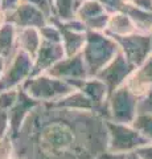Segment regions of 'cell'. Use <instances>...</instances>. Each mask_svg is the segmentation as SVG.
Instances as JSON below:
<instances>
[{
	"label": "cell",
	"instance_id": "1",
	"mask_svg": "<svg viewBox=\"0 0 152 159\" xmlns=\"http://www.w3.org/2000/svg\"><path fill=\"white\" fill-rule=\"evenodd\" d=\"M12 138L19 159H97L109 148L107 119L50 102L33 109Z\"/></svg>",
	"mask_w": 152,
	"mask_h": 159
},
{
	"label": "cell",
	"instance_id": "2",
	"mask_svg": "<svg viewBox=\"0 0 152 159\" xmlns=\"http://www.w3.org/2000/svg\"><path fill=\"white\" fill-rule=\"evenodd\" d=\"M119 47L114 39L106 32L87 31L86 44L82 51V57L90 77H97L99 72L114 58Z\"/></svg>",
	"mask_w": 152,
	"mask_h": 159
},
{
	"label": "cell",
	"instance_id": "3",
	"mask_svg": "<svg viewBox=\"0 0 152 159\" xmlns=\"http://www.w3.org/2000/svg\"><path fill=\"white\" fill-rule=\"evenodd\" d=\"M21 89L29 97H32L40 103L56 102L77 90L72 84L48 76L46 73L38 74V76L27 80Z\"/></svg>",
	"mask_w": 152,
	"mask_h": 159
},
{
	"label": "cell",
	"instance_id": "4",
	"mask_svg": "<svg viewBox=\"0 0 152 159\" xmlns=\"http://www.w3.org/2000/svg\"><path fill=\"white\" fill-rule=\"evenodd\" d=\"M140 97L123 85L109 96L107 101V121L132 125L138 116Z\"/></svg>",
	"mask_w": 152,
	"mask_h": 159
},
{
	"label": "cell",
	"instance_id": "5",
	"mask_svg": "<svg viewBox=\"0 0 152 159\" xmlns=\"http://www.w3.org/2000/svg\"><path fill=\"white\" fill-rule=\"evenodd\" d=\"M107 130H109L107 150L111 152L130 154L138 151L140 147L150 145V142L132 125L107 121Z\"/></svg>",
	"mask_w": 152,
	"mask_h": 159
},
{
	"label": "cell",
	"instance_id": "6",
	"mask_svg": "<svg viewBox=\"0 0 152 159\" xmlns=\"http://www.w3.org/2000/svg\"><path fill=\"white\" fill-rule=\"evenodd\" d=\"M33 72V58L17 49L13 57L7 62L6 70L0 78V92L21 88Z\"/></svg>",
	"mask_w": 152,
	"mask_h": 159
},
{
	"label": "cell",
	"instance_id": "7",
	"mask_svg": "<svg viewBox=\"0 0 152 159\" xmlns=\"http://www.w3.org/2000/svg\"><path fill=\"white\" fill-rule=\"evenodd\" d=\"M127 61L135 68L141 66L152 54V40L148 33L135 32L128 36H111Z\"/></svg>",
	"mask_w": 152,
	"mask_h": 159
},
{
	"label": "cell",
	"instance_id": "8",
	"mask_svg": "<svg viewBox=\"0 0 152 159\" xmlns=\"http://www.w3.org/2000/svg\"><path fill=\"white\" fill-rule=\"evenodd\" d=\"M135 70L136 68L127 61L123 53L119 51L116 56L102 69L97 77L106 84V86L109 88V92L111 94L116 89L126 85L128 78L132 76V73Z\"/></svg>",
	"mask_w": 152,
	"mask_h": 159
},
{
	"label": "cell",
	"instance_id": "9",
	"mask_svg": "<svg viewBox=\"0 0 152 159\" xmlns=\"http://www.w3.org/2000/svg\"><path fill=\"white\" fill-rule=\"evenodd\" d=\"M45 73L48 76L56 77L58 80H62V81L72 84L76 89H78V86L81 85L82 81L89 78L82 53L77 54V56H73V57H65L60 60V61L54 64Z\"/></svg>",
	"mask_w": 152,
	"mask_h": 159
},
{
	"label": "cell",
	"instance_id": "10",
	"mask_svg": "<svg viewBox=\"0 0 152 159\" xmlns=\"http://www.w3.org/2000/svg\"><path fill=\"white\" fill-rule=\"evenodd\" d=\"M111 13L97 0H82L77 9L76 19L86 27L87 31L105 32Z\"/></svg>",
	"mask_w": 152,
	"mask_h": 159
},
{
	"label": "cell",
	"instance_id": "11",
	"mask_svg": "<svg viewBox=\"0 0 152 159\" xmlns=\"http://www.w3.org/2000/svg\"><path fill=\"white\" fill-rule=\"evenodd\" d=\"M7 23L17 28H42L49 24V17L35 4L20 2L13 11L7 13Z\"/></svg>",
	"mask_w": 152,
	"mask_h": 159
},
{
	"label": "cell",
	"instance_id": "12",
	"mask_svg": "<svg viewBox=\"0 0 152 159\" xmlns=\"http://www.w3.org/2000/svg\"><path fill=\"white\" fill-rule=\"evenodd\" d=\"M65 57H66L65 49H63L61 43H52V41L42 40L40 49H38V52L35 57V61H33V72L31 78L45 73L54 64H57L60 60Z\"/></svg>",
	"mask_w": 152,
	"mask_h": 159
},
{
	"label": "cell",
	"instance_id": "13",
	"mask_svg": "<svg viewBox=\"0 0 152 159\" xmlns=\"http://www.w3.org/2000/svg\"><path fill=\"white\" fill-rule=\"evenodd\" d=\"M78 89L85 93L87 98L91 101L94 111L107 119V101H109L110 92L106 84L101 81L98 77H90L82 81Z\"/></svg>",
	"mask_w": 152,
	"mask_h": 159
},
{
	"label": "cell",
	"instance_id": "14",
	"mask_svg": "<svg viewBox=\"0 0 152 159\" xmlns=\"http://www.w3.org/2000/svg\"><path fill=\"white\" fill-rule=\"evenodd\" d=\"M40 105V102L29 97L28 94L20 89V96H19L17 102L15 103V106L8 111L9 117V135L15 137L16 134L20 131L21 126L24 125L25 119L31 114V111L36 106Z\"/></svg>",
	"mask_w": 152,
	"mask_h": 159
},
{
	"label": "cell",
	"instance_id": "15",
	"mask_svg": "<svg viewBox=\"0 0 152 159\" xmlns=\"http://www.w3.org/2000/svg\"><path fill=\"white\" fill-rule=\"evenodd\" d=\"M136 96H144L152 89V54L141 66L136 68L126 84Z\"/></svg>",
	"mask_w": 152,
	"mask_h": 159
},
{
	"label": "cell",
	"instance_id": "16",
	"mask_svg": "<svg viewBox=\"0 0 152 159\" xmlns=\"http://www.w3.org/2000/svg\"><path fill=\"white\" fill-rule=\"evenodd\" d=\"M42 37L38 28H17V49L29 54L33 61L40 49Z\"/></svg>",
	"mask_w": 152,
	"mask_h": 159
},
{
	"label": "cell",
	"instance_id": "17",
	"mask_svg": "<svg viewBox=\"0 0 152 159\" xmlns=\"http://www.w3.org/2000/svg\"><path fill=\"white\" fill-rule=\"evenodd\" d=\"M105 32L109 36H128V34H132L138 31H136V27L131 17L124 11H122L111 13Z\"/></svg>",
	"mask_w": 152,
	"mask_h": 159
},
{
	"label": "cell",
	"instance_id": "18",
	"mask_svg": "<svg viewBox=\"0 0 152 159\" xmlns=\"http://www.w3.org/2000/svg\"><path fill=\"white\" fill-rule=\"evenodd\" d=\"M17 51V27L11 23H6L0 28V57L7 62Z\"/></svg>",
	"mask_w": 152,
	"mask_h": 159
},
{
	"label": "cell",
	"instance_id": "19",
	"mask_svg": "<svg viewBox=\"0 0 152 159\" xmlns=\"http://www.w3.org/2000/svg\"><path fill=\"white\" fill-rule=\"evenodd\" d=\"M57 107L70 109V110H83V111H94V106L87 96L82 90L77 89L66 97L58 99L56 102H50Z\"/></svg>",
	"mask_w": 152,
	"mask_h": 159
},
{
	"label": "cell",
	"instance_id": "20",
	"mask_svg": "<svg viewBox=\"0 0 152 159\" xmlns=\"http://www.w3.org/2000/svg\"><path fill=\"white\" fill-rule=\"evenodd\" d=\"M124 12L131 17V20L134 21L136 31L140 33H151L152 31V12L148 11H141L135 7L130 6L128 3L124 7Z\"/></svg>",
	"mask_w": 152,
	"mask_h": 159
},
{
	"label": "cell",
	"instance_id": "21",
	"mask_svg": "<svg viewBox=\"0 0 152 159\" xmlns=\"http://www.w3.org/2000/svg\"><path fill=\"white\" fill-rule=\"evenodd\" d=\"M82 0H53L54 16L61 21H70L76 19L77 9Z\"/></svg>",
	"mask_w": 152,
	"mask_h": 159
},
{
	"label": "cell",
	"instance_id": "22",
	"mask_svg": "<svg viewBox=\"0 0 152 159\" xmlns=\"http://www.w3.org/2000/svg\"><path fill=\"white\" fill-rule=\"evenodd\" d=\"M132 126H134L150 143H152V114L138 113L135 121L132 122Z\"/></svg>",
	"mask_w": 152,
	"mask_h": 159
},
{
	"label": "cell",
	"instance_id": "23",
	"mask_svg": "<svg viewBox=\"0 0 152 159\" xmlns=\"http://www.w3.org/2000/svg\"><path fill=\"white\" fill-rule=\"evenodd\" d=\"M20 89L21 88H16V89H9V90L0 92V110H4V111L11 110L19 99Z\"/></svg>",
	"mask_w": 152,
	"mask_h": 159
},
{
	"label": "cell",
	"instance_id": "24",
	"mask_svg": "<svg viewBox=\"0 0 152 159\" xmlns=\"http://www.w3.org/2000/svg\"><path fill=\"white\" fill-rule=\"evenodd\" d=\"M16 157L15 152L13 138L9 135L0 137V159H13Z\"/></svg>",
	"mask_w": 152,
	"mask_h": 159
},
{
	"label": "cell",
	"instance_id": "25",
	"mask_svg": "<svg viewBox=\"0 0 152 159\" xmlns=\"http://www.w3.org/2000/svg\"><path fill=\"white\" fill-rule=\"evenodd\" d=\"M40 34L42 40L46 41H52V43H61V32L54 24L49 23L45 27L40 28Z\"/></svg>",
	"mask_w": 152,
	"mask_h": 159
},
{
	"label": "cell",
	"instance_id": "26",
	"mask_svg": "<svg viewBox=\"0 0 152 159\" xmlns=\"http://www.w3.org/2000/svg\"><path fill=\"white\" fill-rule=\"evenodd\" d=\"M101 3L110 13H116L124 11V7L127 4V0H97Z\"/></svg>",
	"mask_w": 152,
	"mask_h": 159
},
{
	"label": "cell",
	"instance_id": "27",
	"mask_svg": "<svg viewBox=\"0 0 152 159\" xmlns=\"http://www.w3.org/2000/svg\"><path fill=\"white\" fill-rule=\"evenodd\" d=\"M138 113H150V114H152V89L150 92H147L144 96L140 97Z\"/></svg>",
	"mask_w": 152,
	"mask_h": 159
},
{
	"label": "cell",
	"instance_id": "28",
	"mask_svg": "<svg viewBox=\"0 0 152 159\" xmlns=\"http://www.w3.org/2000/svg\"><path fill=\"white\" fill-rule=\"evenodd\" d=\"M9 134V117L8 111L0 110V137Z\"/></svg>",
	"mask_w": 152,
	"mask_h": 159
},
{
	"label": "cell",
	"instance_id": "29",
	"mask_svg": "<svg viewBox=\"0 0 152 159\" xmlns=\"http://www.w3.org/2000/svg\"><path fill=\"white\" fill-rule=\"evenodd\" d=\"M127 3L141 11L152 12V0H127Z\"/></svg>",
	"mask_w": 152,
	"mask_h": 159
},
{
	"label": "cell",
	"instance_id": "30",
	"mask_svg": "<svg viewBox=\"0 0 152 159\" xmlns=\"http://www.w3.org/2000/svg\"><path fill=\"white\" fill-rule=\"evenodd\" d=\"M21 0H0V8L3 9L6 13L13 11L15 8L19 6Z\"/></svg>",
	"mask_w": 152,
	"mask_h": 159
},
{
	"label": "cell",
	"instance_id": "31",
	"mask_svg": "<svg viewBox=\"0 0 152 159\" xmlns=\"http://www.w3.org/2000/svg\"><path fill=\"white\" fill-rule=\"evenodd\" d=\"M136 152L139 154V157L141 159H152V143H150V145H147V146L140 147Z\"/></svg>",
	"mask_w": 152,
	"mask_h": 159
},
{
	"label": "cell",
	"instance_id": "32",
	"mask_svg": "<svg viewBox=\"0 0 152 159\" xmlns=\"http://www.w3.org/2000/svg\"><path fill=\"white\" fill-rule=\"evenodd\" d=\"M124 155L126 154H115L107 150L105 152H102L97 159H124Z\"/></svg>",
	"mask_w": 152,
	"mask_h": 159
},
{
	"label": "cell",
	"instance_id": "33",
	"mask_svg": "<svg viewBox=\"0 0 152 159\" xmlns=\"http://www.w3.org/2000/svg\"><path fill=\"white\" fill-rule=\"evenodd\" d=\"M6 66H7V60L0 57V78H2L4 70H6Z\"/></svg>",
	"mask_w": 152,
	"mask_h": 159
},
{
	"label": "cell",
	"instance_id": "34",
	"mask_svg": "<svg viewBox=\"0 0 152 159\" xmlns=\"http://www.w3.org/2000/svg\"><path fill=\"white\" fill-rule=\"evenodd\" d=\"M6 23H7V13L4 12L2 8H0V28H2Z\"/></svg>",
	"mask_w": 152,
	"mask_h": 159
},
{
	"label": "cell",
	"instance_id": "35",
	"mask_svg": "<svg viewBox=\"0 0 152 159\" xmlns=\"http://www.w3.org/2000/svg\"><path fill=\"white\" fill-rule=\"evenodd\" d=\"M124 159H141L140 157H139V154L138 152H130V154H126L124 155Z\"/></svg>",
	"mask_w": 152,
	"mask_h": 159
},
{
	"label": "cell",
	"instance_id": "36",
	"mask_svg": "<svg viewBox=\"0 0 152 159\" xmlns=\"http://www.w3.org/2000/svg\"><path fill=\"white\" fill-rule=\"evenodd\" d=\"M150 36H151V40H152V31H151V33H150Z\"/></svg>",
	"mask_w": 152,
	"mask_h": 159
},
{
	"label": "cell",
	"instance_id": "37",
	"mask_svg": "<svg viewBox=\"0 0 152 159\" xmlns=\"http://www.w3.org/2000/svg\"><path fill=\"white\" fill-rule=\"evenodd\" d=\"M13 159H19V158H16V157H15V158H13Z\"/></svg>",
	"mask_w": 152,
	"mask_h": 159
}]
</instances>
